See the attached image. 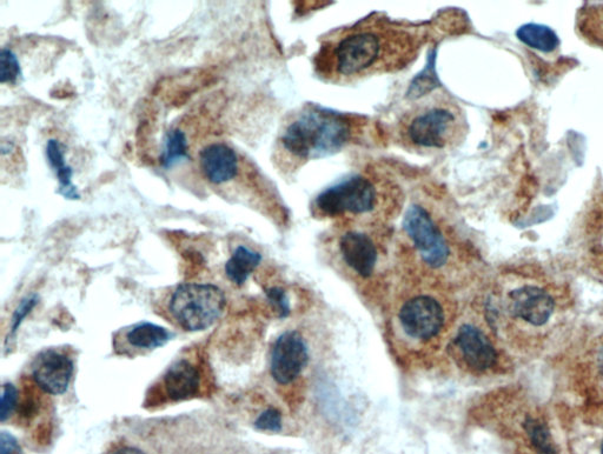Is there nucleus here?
<instances>
[{"mask_svg": "<svg viewBox=\"0 0 603 454\" xmlns=\"http://www.w3.org/2000/svg\"><path fill=\"white\" fill-rule=\"evenodd\" d=\"M74 370V362L64 353L46 350L39 353L31 371L39 389L48 395L61 396L68 391Z\"/></svg>", "mask_w": 603, "mask_h": 454, "instance_id": "nucleus-9", "label": "nucleus"}, {"mask_svg": "<svg viewBox=\"0 0 603 454\" xmlns=\"http://www.w3.org/2000/svg\"><path fill=\"white\" fill-rule=\"evenodd\" d=\"M601 454H603V444H602V447H601Z\"/></svg>", "mask_w": 603, "mask_h": 454, "instance_id": "nucleus-29", "label": "nucleus"}, {"mask_svg": "<svg viewBox=\"0 0 603 454\" xmlns=\"http://www.w3.org/2000/svg\"><path fill=\"white\" fill-rule=\"evenodd\" d=\"M255 427L260 431L280 432L282 430L281 412L273 409V407L265 410L262 415L256 419Z\"/></svg>", "mask_w": 603, "mask_h": 454, "instance_id": "nucleus-23", "label": "nucleus"}, {"mask_svg": "<svg viewBox=\"0 0 603 454\" xmlns=\"http://www.w3.org/2000/svg\"><path fill=\"white\" fill-rule=\"evenodd\" d=\"M18 404V390L15 385L10 383L3 386L2 392V403H0V419L2 422H6L12 413L17 409Z\"/></svg>", "mask_w": 603, "mask_h": 454, "instance_id": "nucleus-22", "label": "nucleus"}, {"mask_svg": "<svg viewBox=\"0 0 603 454\" xmlns=\"http://www.w3.org/2000/svg\"><path fill=\"white\" fill-rule=\"evenodd\" d=\"M516 37L530 49L543 53H552L560 46V38L547 25L528 23L516 31Z\"/></svg>", "mask_w": 603, "mask_h": 454, "instance_id": "nucleus-17", "label": "nucleus"}, {"mask_svg": "<svg viewBox=\"0 0 603 454\" xmlns=\"http://www.w3.org/2000/svg\"><path fill=\"white\" fill-rule=\"evenodd\" d=\"M21 75L22 68L17 56L11 50L4 49L0 53V82L16 83Z\"/></svg>", "mask_w": 603, "mask_h": 454, "instance_id": "nucleus-20", "label": "nucleus"}, {"mask_svg": "<svg viewBox=\"0 0 603 454\" xmlns=\"http://www.w3.org/2000/svg\"><path fill=\"white\" fill-rule=\"evenodd\" d=\"M187 158H189L187 136L180 129L170 131L165 138L164 151L159 162L164 169H171Z\"/></svg>", "mask_w": 603, "mask_h": 454, "instance_id": "nucleus-18", "label": "nucleus"}, {"mask_svg": "<svg viewBox=\"0 0 603 454\" xmlns=\"http://www.w3.org/2000/svg\"><path fill=\"white\" fill-rule=\"evenodd\" d=\"M227 305L224 292L211 284H183L170 300L171 315L184 330L196 332L209 329Z\"/></svg>", "mask_w": 603, "mask_h": 454, "instance_id": "nucleus-5", "label": "nucleus"}, {"mask_svg": "<svg viewBox=\"0 0 603 454\" xmlns=\"http://www.w3.org/2000/svg\"><path fill=\"white\" fill-rule=\"evenodd\" d=\"M200 165L203 176L215 185L231 182L240 172L237 153L222 143L205 146L201 151Z\"/></svg>", "mask_w": 603, "mask_h": 454, "instance_id": "nucleus-12", "label": "nucleus"}, {"mask_svg": "<svg viewBox=\"0 0 603 454\" xmlns=\"http://www.w3.org/2000/svg\"><path fill=\"white\" fill-rule=\"evenodd\" d=\"M401 192L374 172L354 173L322 191L313 203L317 217H367L395 206Z\"/></svg>", "mask_w": 603, "mask_h": 454, "instance_id": "nucleus-4", "label": "nucleus"}, {"mask_svg": "<svg viewBox=\"0 0 603 454\" xmlns=\"http://www.w3.org/2000/svg\"><path fill=\"white\" fill-rule=\"evenodd\" d=\"M163 384L172 402H182L197 395L201 384L200 372L188 360H178L165 373Z\"/></svg>", "mask_w": 603, "mask_h": 454, "instance_id": "nucleus-14", "label": "nucleus"}, {"mask_svg": "<svg viewBox=\"0 0 603 454\" xmlns=\"http://www.w3.org/2000/svg\"><path fill=\"white\" fill-rule=\"evenodd\" d=\"M368 126L363 117L308 105L288 118L277 140V165L294 175L311 160L336 155L359 142Z\"/></svg>", "mask_w": 603, "mask_h": 454, "instance_id": "nucleus-2", "label": "nucleus"}, {"mask_svg": "<svg viewBox=\"0 0 603 454\" xmlns=\"http://www.w3.org/2000/svg\"><path fill=\"white\" fill-rule=\"evenodd\" d=\"M397 129L404 148L421 155H439L463 143L468 124L455 100L439 93L423 98L404 113Z\"/></svg>", "mask_w": 603, "mask_h": 454, "instance_id": "nucleus-3", "label": "nucleus"}, {"mask_svg": "<svg viewBox=\"0 0 603 454\" xmlns=\"http://www.w3.org/2000/svg\"><path fill=\"white\" fill-rule=\"evenodd\" d=\"M598 362H599V369L603 375V347L599 353Z\"/></svg>", "mask_w": 603, "mask_h": 454, "instance_id": "nucleus-28", "label": "nucleus"}, {"mask_svg": "<svg viewBox=\"0 0 603 454\" xmlns=\"http://www.w3.org/2000/svg\"><path fill=\"white\" fill-rule=\"evenodd\" d=\"M456 346L465 362L475 371H486L498 359L496 351L485 333L473 325H463L457 333Z\"/></svg>", "mask_w": 603, "mask_h": 454, "instance_id": "nucleus-13", "label": "nucleus"}, {"mask_svg": "<svg viewBox=\"0 0 603 454\" xmlns=\"http://www.w3.org/2000/svg\"><path fill=\"white\" fill-rule=\"evenodd\" d=\"M309 360L308 347L296 331H289L277 339L271 355V375L278 384L287 385L301 375Z\"/></svg>", "mask_w": 603, "mask_h": 454, "instance_id": "nucleus-7", "label": "nucleus"}, {"mask_svg": "<svg viewBox=\"0 0 603 454\" xmlns=\"http://www.w3.org/2000/svg\"><path fill=\"white\" fill-rule=\"evenodd\" d=\"M509 307L515 317L526 320L529 324L542 326L553 316L555 303L539 287L523 286L510 293Z\"/></svg>", "mask_w": 603, "mask_h": 454, "instance_id": "nucleus-11", "label": "nucleus"}, {"mask_svg": "<svg viewBox=\"0 0 603 454\" xmlns=\"http://www.w3.org/2000/svg\"><path fill=\"white\" fill-rule=\"evenodd\" d=\"M402 227L423 262L429 267L440 269L448 263V240L427 206L416 202L410 204L403 217Z\"/></svg>", "mask_w": 603, "mask_h": 454, "instance_id": "nucleus-6", "label": "nucleus"}, {"mask_svg": "<svg viewBox=\"0 0 603 454\" xmlns=\"http://www.w3.org/2000/svg\"><path fill=\"white\" fill-rule=\"evenodd\" d=\"M111 454H145L143 451L137 449V447H122Z\"/></svg>", "mask_w": 603, "mask_h": 454, "instance_id": "nucleus-27", "label": "nucleus"}, {"mask_svg": "<svg viewBox=\"0 0 603 454\" xmlns=\"http://www.w3.org/2000/svg\"><path fill=\"white\" fill-rule=\"evenodd\" d=\"M38 303L37 296H31L22 300L21 305H19L13 313L11 319V327H10V335L9 339L6 340V343H9L10 338L15 337L16 333L19 329V326L22 325L23 320L30 315V312L35 309V306Z\"/></svg>", "mask_w": 603, "mask_h": 454, "instance_id": "nucleus-21", "label": "nucleus"}, {"mask_svg": "<svg viewBox=\"0 0 603 454\" xmlns=\"http://www.w3.org/2000/svg\"><path fill=\"white\" fill-rule=\"evenodd\" d=\"M530 442L538 454H558L551 432L546 424L539 420L528 418L525 423Z\"/></svg>", "mask_w": 603, "mask_h": 454, "instance_id": "nucleus-19", "label": "nucleus"}, {"mask_svg": "<svg viewBox=\"0 0 603 454\" xmlns=\"http://www.w3.org/2000/svg\"><path fill=\"white\" fill-rule=\"evenodd\" d=\"M265 293H267L269 302L275 307L278 315H280L281 318L288 317L290 305L287 293L280 289V287H271V289H268Z\"/></svg>", "mask_w": 603, "mask_h": 454, "instance_id": "nucleus-24", "label": "nucleus"}, {"mask_svg": "<svg viewBox=\"0 0 603 454\" xmlns=\"http://www.w3.org/2000/svg\"><path fill=\"white\" fill-rule=\"evenodd\" d=\"M46 158L53 169L58 171L66 166L62 144L56 139H50L46 145Z\"/></svg>", "mask_w": 603, "mask_h": 454, "instance_id": "nucleus-25", "label": "nucleus"}, {"mask_svg": "<svg viewBox=\"0 0 603 454\" xmlns=\"http://www.w3.org/2000/svg\"><path fill=\"white\" fill-rule=\"evenodd\" d=\"M0 454H22L21 445L8 432H3L0 436Z\"/></svg>", "mask_w": 603, "mask_h": 454, "instance_id": "nucleus-26", "label": "nucleus"}, {"mask_svg": "<svg viewBox=\"0 0 603 454\" xmlns=\"http://www.w3.org/2000/svg\"><path fill=\"white\" fill-rule=\"evenodd\" d=\"M261 260L260 253L250 250L247 246H238L233 256L225 264V275L230 282L242 286L260 265Z\"/></svg>", "mask_w": 603, "mask_h": 454, "instance_id": "nucleus-16", "label": "nucleus"}, {"mask_svg": "<svg viewBox=\"0 0 603 454\" xmlns=\"http://www.w3.org/2000/svg\"><path fill=\"white\" fill-rule=\"evenodd\" d=\"M429 33L428 24L394 22L375 13L323 40L314 58L316 75L349 84L402 71L419 57Z\"/></svg>", "mask_w": 603, "mask_h": 454, "instance_id": "nucleus-1", "label": "nucleus"}, {"mask_svg": "<svg viewBox=\"0 0 603 454\" xmlns=\"http://www.w3.org/2000/svg\"><path fill=\"white\" fill-rule=\"evenodd\" d=\"M400 322L404 332L415 339L429 340L439 335L445 324V312L434 298L416 297L403 305Z\"/></svg>", "mask_w": 603, "mask_h": 454, "instance_id": "nucleus-8", "label": "nucleus"}, {"mask_svg": "<svg viewBox=\"0 0 603 454\" xmlns=\"http://www.w3.org/2000/svg\"><path fill=\"white\" fill-rule=\"evenodd\" d=\"M171 333L151 323L138 324L127 331L124 336V347L132 351H152L167 344Z\"/></svg>", "mask_w": 603, "mask_h": 454, "instance_id": "nucleus-15", "label": "nucleus"}, {"mask_svg": "<svg viewBox=\"0 0 603 454\" xmlns=\"http://www.w3.org/2000/svg\"><path fill=\"white\" fill-rule=\"evenodd\" d=\"M339 247L344 263L357 275L363 278L373 275L379 260V250L374 239L367 233L356 230L344 232Z\"/></svg>", "mask_w": 603, "mask_h": 454, "instance_id": "nucleus-10", "label": "nucleus"}]
</instances>
